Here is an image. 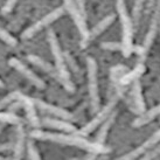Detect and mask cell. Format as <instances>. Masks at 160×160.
I'll use <instances>...</instances> for the list:
<instances>
[{
  "instance_id": "cell-14",
  "label": "cell",
  "mask_w": 160,
  "mask_h": 160,
  "mask_svg": "<svg viewBox=\"0 0 160 160\" xmlns=\"http://www.w3.org/2000/svg\"><path fill=\"white\" fill-rule=\"evenodd\" d=\"M144 72H145L144 64L138 63L133 70H131L130 72H128V74H124L123 76H120L116 83H118V84H120V85H128V84H130V83H133L136 80H139V77H140Z\"/></svg>"
},
{
  "instance_id": "cell-20",
  "label": "cell",
  "mask_w": 160,
  "mask_h": 160,
  "mask_svg": "<svg viewBox=\"0 0 160 160\" xmlns=\"http://www.w3.org/2000/svg\"><path fill=\"white\" fill-rule=\"evenodd\" d=\"M23 146H25V131H23L22 124H20L17 128V142L14 146V158L15 159H21L23 153Z\"/></svg>"
},
{
  "instance_id": "cell-4",
  "label": "cell",
  "mask_w": 160,
  "mask_h": 160,
  "mask_svg": "<svg viewBox=\"0 0 160 160\" xmlns=\"http://www.w3.org/2000/svg\"><path fill=\"white\" fill-rule=\"evenodd\" d=\"M63 1H64V7L67 8V11L71 15L74 22L76 23V26L81 33V36H82L81 48H85L89 42V29L87 27V22H85V15L81 12L75 0H63Z\"/></svg>"
},
{
  "instance_id": "cell-1",
  "label": "cell",
  "mask_w": 160,
  "mask_h": 160,
  "mask_svg": "<svg viewBox=\"0 0 160 160\" xmlns=\"http://www.w3.org/2000/svg\"><path fill=\"white\" fill-rule=\"evenodd\" d=\"M31 137L34 139H40V140H49V142H60V144H66L71 146H77L83 148L85 151L93 153V154H105L111 152V148L105 147L103 144L99 142H90L87 139H83L81 137H72V136H66V134L60 133H52V132H45L41 130H34L31 132Z\"/></svg>"
},
{
  "instance_id": "cell-17",
  "label": "cell",
  "mask_w": 160,
  "mask_h": 160,
  "mask_svg": "<svg viewBox=\"0 0 160 160\" xmlns=\"http://www.w3.org/2000/svg\"><path fill=\"white\" fill-rule=\"evenodd\" d=\"M159 115H160V104L157 105V107H154L153 109H151V110H148V111L145 110L140 117H138L137 119L134 120L132 125H133V128L142 126V125H145V124H147V123L152 122L157 116H159Z\"/></svg>"
},
{
  "instance_id": "cell-16",
  "label": "cell",
  "mask_w": 160,
  "mask_h": 160,
  "mask_svg": "<svg viewBox=\"0 0 160 160\" xmlns=\"http://www.w3.org/2000/svg\"><path fill=\"white\" fill-rule=\"evenodd\" d=\"M132 97H133V102L136 105V110L138 113H142L145 111V102H144V97L142 93V85L140 82L136 80L133 82V87H132Z\"/></svg>"
},
{
  "instance_id": "cell-9",
  "label": "cell",
  "mask_w": 160,
  "mask_h": 160,
  "mask_svg": "<svg viewBox=\"0 0 160 160\" xmlns=\"http://www.w3.org/2000/svg\"><path fill=\"white\" fill-rule=\"evenodd\" d=\"M18 98L22 102V108L26 110V115L27 118L29 120L32 126L34 128H39L41 125V122L39 119V117L36 115V110H35V104H34V101L33 98L28 97L26 95H22L21 92H19Z\"/></svg>"
},
{
  "instance_id": "cell-13",
  "label": "cell",
  "mask_w": 160,
  "mask_h": 160,
  "mask_svg": "<svg viewBox=\"0 0 160 160\" xmlns=\"http://www.w3.org/2000/svg\"><path fill=\"white\" fill-rule=\"evenodd\" d=\"M33 101H34V104H35L39 109H41V110H43V111H46V112H48V113L55 116V117H58V118H62V119H66V120L72 118V115H71L70 112H68L67 110H64V109L50 105V104L43 102V101H41V99H33Z\"/></svg>"
},
{
  "instance_id": "cell-30",
  "label": "cell",
  "mask_w": 160,
  "mask_h": 160,
  "mask_svg": "<svg viewBox=\"0 0 160 160\" xmlns=\"http://www.w3.org/2000/svg\"><path fill=\"white\" fill-rule=\"evenodd\" d=\"M20 108H22V102L20 101V99H15V101H13V102L11 103L8 105V111L9 112H14L15 110H18V109H20Z\"/></svg>"
},
{
  "instance_id": "cell-5",
  "label": "cell",
  "mask_w": 160,
  "mask_h": 160,
  "mask_svg": "<svg viewBox=\"0 0 160 160\" xmlns=\"http://www.w3.org/2000/svg\"><path fill=\"white\" fill-rule=\"evenodd\" d=\"M88 64V80H89V93L91 101L92 112H97L99 110V93H98L97 84V64L92 58H87Z\"/></svg>"
},
{
  "instance_id": "cell-6",
  "label": "cell",
  "mask_w": 160,
  "mask_h": 160,
  "mask_svg": "<svg viewBox=\"0 0 160 160\" xmlns=\"http://www.w3.org/2000/svg\"><path fill=\"white\" fill-rule=\"evenodd\" d=\"M64 13V8L63 7H58V8H55L54 11H52L50 13H48L46 17L39 20L38 22H35L34 25H32L31 27H28L26 31L22 33V38L23 39H29L32 36L36 34L39 31H41L42 28H45L46 26L50 25L52 22H54L55 20H58L61 15H63Z\"/></svg>"
},
{
  "instance_id": "cell-31",
  "label": "cell",
  "mask_w": 160,
  "mask_h": 160,
  "mask_svg": "<svg viewBox=\"0 0 160 160\" xmlns=\"http://www.w3.org/2000/svg\"><path fill=\"white\" fill-rule=\"evenodd\" d=\"M158 153H160V146L159 147H157L156 150H152V151L150 152H147L146 154H145V157L142 158V159H152V158H154V157L158 154Z\"/></svg>"
},
{
  "instance_id": "cell-37",
  "label": "cell",
  "mask_w": 160,
  "mask_h": 160,
  "mask_svg": "<svg viewBox=\"0 0 160 160\" xmlns=\"http://www.w3.org/2000/svg\"><path fill=\"white\" fill-rule=\"evenodd\" d=\"M159 26H160V25H159Z\"/></svg>"
},
{
  "instance_id": "cell-32",
  "label": "cell",
  "mask_w": 160,
  "mask_h": 160,
  "mask_svg": "<svg viewBox=\"0 0 160 160\" xmlns=\"http://www.w3.org/2000/svg\"><path fill=\"white\" fill-rule=\"evenodd\" d=\"M133 52L138 54V55H140V56H144L145 54H146V49L144 48V46H139V47H133Z\"/></svg>"
},
{
  "instance_id": "cell-25",
  "label": "cell",
  "mask_w": 160,
  "mask_h": 160,
  "mask_svg": "<svg viewBox=\"0 0 160 160\" xmlns=\"http://www.w3.org/2000/svg\"><path fill=\"white\" fill-rule=\"evenodd\" d=\"M27 152H28V158L33 160H39L41 159L39 152L36 150L35 145L33 144V142H27Z\"/></svg>"
},
{
  "instance_id": "cell-2",
  "label": "cell",
  "mask_w": 160,
  "mask_h": 160,
  "mask_svg": "<svg viewBox=\"0 0 160 160\" xmlns=\"http://www.w3.org/2000/svg\"><path fill=\"white\" fill-rule=\"evenodd\" d=\"M48 42L50 45V49H52V53H53L54 60H55V68L58 69V74L62 78V85L64 87V89L69 91V92H74L75 91V85L71 82L69 72L67 69V64L64 61V56L60 45H58V38L55 35V33L53 31L48 32Z\"/></svg>"
},
{
  "instance_id": "cell-22",
  "label": "cell",
  "mask_w": 160,
  "mask_h": 160,
  "mask_svg": "<svg viewBox=\"0 0 160 160\" xmlns=\"http://www.w3.org/2000/svg\"><path fill=\"white\" fill-rule=\"evenodd\" d=\"M20 91H13V92L8 93L6 97H4L2 99H0V110L1 109H4V108L8 107L11 103L15 101V99H18V95Z\"/></svg>"
},
{
  "instance_id": "cell-21",
  "label": "cell",
  "mask_w": 160,
  "mask_h": 160,
  "mask_svg": "<svg viewBox=\"0 0 160 160\" xmlns=\"http://www.w3.org/2000/svg\"><path fill=\"white\" fill-rule=\"evenodd\" d=\"M0 122L1 123H7V124L17 125V126L20 124H23L22 118L14 115L13 112H0Z\"/></svg>"
},
{
  "instance_id": "cell-12",
  "label": "cell",
  "mask_w": 160,
  "mask_h": 160,
  "mask_svg": "<svg viewBox=\"0 0 160 160\" xmlns=\"http://www.w3.org/2000/svg\"><path fill=\"white\" fill-rule=\"evenodd\" d=\"M27 60H28L29 62L33 63V64H35L36 67H39L40 69H42V70L45 71V72H47L49 76H52L53 78H55V80L58 81V82L62 84V78H61V76L58 74V69L55 67H53L50 63L43 61L42 58H39V56H36V55H28V56H27Z\"/></svg>"
},
{
  "instance_id": "cell-33",
  "label": "cell",
  "mask_w": 160,
  "mask_h": 160,
  "mask_svg": "<svg viewBox=\"0 0 160 160\" xmlns=\"http://www.w3.org/2000/svg\"><path fill=\"white\" fill-rule=\"evenodd\" d=\"M11 148H13V145L12 144H0V152H5V151H8Z\"/></svg>"
},
{
  "instance_id": "cell-35",
  "label": "cell",
  "mask_w": 160,
  "mask_h": 160,
  "mask_svg": "<svg viewBox=\"0 0 160 160\" xmlns=\"http://www.w3.org/2000/svg\"><path fill=\"white\" fill-rule=\"evenodd\" d=\"M153 4H154V0H148V2H147V11H150L152 8Z\"/></svg>"
},
{
  "instance_id": "cell-27",
  "label": "cell",
  "mask_w": 160,
  "mask_h": 160,
  "mask_svg": "<svg viewBox=\"0 0 160 160\" xmlns=\"http://www.w3.org/2000/svg\"><path fill=\"white\" fill-rule=\"evenodd\" d=\"M63 56H64V61H66V64H68L69 67L72 69L74 71H78V67H77V64H76L75 60L71 58V55L68 52H64L63 53Z\"/></svg>"
},
{
  "instance_id": "cell-10",
  "label": "cell",
  "mask_w": 160,
  "mask_h": 160,
  "mask_svg": "<svg viewBox=\"0 0 160 160\" xmlns=\"http://www.w3.org/2000/svg\"><path fill=\"white\" fill-rule=\"evenodd\" d=\"M159 142H160V130H158L157 132H154V133H153V136H152L151 138H148L146 142L142 144V146L134 148L133 151H131L130 153H128V154L123 156L120 159H123V160L136 159V158H138L140 154L145 153V152L148 151V150H151L152 147H154Z\"/></svg>"
},
{
  "instance_id": "cell-23",
  "label": "cell",
  "mask_w": 160,
  "mask_h": 160,
  "mask_svg": "<svg viewBox=\"0 0 160 160\" xmlns=\"http://www.w3.org/2000/svg\"><path fill=\"white\" fill-rule=\"evenodd\" d=\"M0 40H2L5 43H7L8 46H12V47L17 46V43H18V41L15 40L13 36L6 31L1 29V28H0Z\"/></svg>"
},
{
  "instance_id": "cell-36",
  "label": "cell",
  "mask_w": 160,
  "mask_h": 160,
  "mask_svg": "<svg viewBox=\"0 0 160 160\" xmlns=\"http://www.w3.org/2000/svg\"><path fill=\"white\" fill-rule=\"evenodd\" d=\"M0 88H4V83L1 82V80H0Z\"/></svg>"
},
{
  "instance_id": "cell-19",
  "label": "cell",
  "mask_w": 160,
  "mask_h": 160,
  "mask_svg": "<svg viewBox=\"0 0 160 160\" xmlns=\"http://www.w3.org/2000/svg\"><path fill=\"white\" fill-rule=\"evenodd\" d=\"M115 18H116L115 15H108L107 18H104L102 21H99L96 26L92 27V29L89 31V41L91 40V39H95V38L97 35H99L102 32L105 31L108 27L115 21Z\"/></svg>"
},
{
  "instance_id": "cell-15",
  "label": "cell",
  "mask_w": 160,
  "mask_h": 160,
  "mask_svg": "<svg viewBox=\"0 0 160 160\" xmlns=\"http://www.w3.org/2000/svg\"><path fill=\"white\" fill-rule=\"evenodd\" d=\"M42 124L47 126V128H53V129H58V130H62L64 132H75L76 128L74 125H71L70 123L66 122V119L63 120H58V119H54V118H43Z\"/></svg>"
},
{
  "instance_id": "cell-8",
  "label": "cell",
  "mask_w": 160,
  "mask_h": 160,
  "mask_svg": "<svg viewBox=\"0 0 160 160\" xmlns=\"http://www.w3.org/2000/svg\"><path fill=\"white\" fill-rule=\"evenodd\" d=\"M8 63H9V66H11V67H13L14 69H17L20 74H22V75L26 77L27 80L31 81L32 83L35 85L36 88H39V89H43V88L46 87L45 83H43V81L41 80L40 77H38L36 74H34L31 69H28L25 64H22V62H21V61H19L18 58H11V60L8 61Z\"/></svg>"
},
{
  "instance_id": "cell-7",
  "label": "cell",
  "mask_w": 160,
  "mask_h": 160,
  "mask_svg": "<svg viewBox=\"0 0 160 160\" xmlns=\"http://www.w3.org/2000/svg\"><path fill=\"white\" fill-rule=\"evenodd\" d=\"M116 104H117V99L116 98H113L112 101H110V102L108 103L105 107L103 108L102 110H98V113L97 116L93 118L91 122H90L89 124H87L83 128V129L81 130V131H78L77 133L81 134V136H88V134L90 133V132H92L93 130L97 128L98 125H101L104 122V120L107 119L108 117H109V115L111 113L112 111H113V109H115Z\"/></svg>"
},
{
  "instance_id": "cell-34",
  "label": "cell",
  "mask_w": 160,
  "mask_h": 160,
  "mask_svg": "<svg viewBox=\"0 0 160 160\" xmlns=\"http://www.w3.org/2000/svg\"><path fill=\"white\" fill-rule=\"evenodd\" d=\"M76 4L78 6V8L81 9V12L85 15V9H84V0H76Z\"/></svg>"
},
{
  "instance_id": "cell-28",
  "label": "cell",
  "mask_w": 160,
  "mask_h": 160,
  "mask_svg": "<svg viewBox=\"0 0 160 160\" xmlns=\"http://www.w3.org/2000/svg\"><path fill=\"white\" fill-rule=\"evenodd\" d=\"M103 49H109V50H122L123 46L119 42H103L101 45Z\"/></svg>"
},
{
  "instance_id": "cell-29",
  "label": "cell",
  "mask_w": 160,
  "mask_h": 160,
  "mask_svg": "<svg viewBox=\"0 0 160 160\" xmlns=\"http://www.w3.org/2000/svg\"><path fill=\"white\" fill-rule=\"evenodd\" d=\"M17 2H18V0H6V4L4 5V7H2V9H1V12H2L4 14L9 13V12L13 9V7L15 6Z\"/></svg>"
},
{
  "instance_id": "cell-26",
  "label": "cell",
  "mask_w": 160,
  "mask_h": 160,
  "mask_svg": "<svg viewBox=\"0 0 160 160\" xmlns=\"http://www.w3.org/2000/svg\"><path fill=\"white\" fill-rule=\"evenodd\" d=\"M142 4H144V0H136L133 6V19L136 22H138L139 20V17H140V13H142Z\"/></svg>"
},
{
  "instance_id": "cell-11",
  "label": "cell",
  "mask_w": 160,
  "mask_h": 160,
  "mask_svg": "<svg viewBox=\"0 0 160 160\" xmlns=\"http://www.w3.org/2000/svg\"><path fill=\"white\" fill-rule=\"evenodd\" d=\"M160 25V0H158L156 6V11H154V14H153V18L151 20V25H150V28H148V32L146 34V38H145V41H144V48L148 50L151 45L153 43V40L156 38L157 31H158V27Z\"/></svg>"
},
{
  "instance_id": "cell-18",
  "label": "cell",
  "mask_w": 160,
  "mask_h": 160,
  "mask_svg": "<svg viewBox=\"0 0 160 160\" xmlns=\"http://www.w3.org/2000/svg\"><path fill=\"white\" fill-rule=\"evenodd\" d=\"M116 115H117V112L112 111L111 113L109 115V117H108L107 119L102 123V128L98 131V134H97V137H96V142H99V144H103V142H104V140H105V138H107V136H108V132H109V129L111 128V125L113 124V122H115Z\"/></svg>"
},
{
  "instance_id": "cell-24",
  "label": "cell",
  "mask_w": 160,
  "mask_h": 160,
  "mask_svg": "<svg viewBox=\"0 0 160 160\" xmlns=\"http://www.w3.org/2000/svg\"><path fill=\"white\" fill-rule=\"evenodd\" d=\"M126 70H128V68L125 67V66H116V67L111 68L110 69V77H111V80L116 83L118 81V78L120 77V74Z\"/></svg>"
},
{
  "instance_id": "cell-3",
  "label": "cell",
  "mask_w": 160,
  "mask_h": 160,
  "mask_svg": "<svg viewBox=\"0 0 160 160\" xmlns=\"http://www.w3.org/2000/svg\"><path fill=\"white\" fill-rule=\"evenodd\" d=\"M117 11H118L122 27H123V41H122L123 49H122V52L125 58H129L131 53L133 52V45H132L133 31H132V21L126 11L124 0H117Z\"/></svg>"
}]
</instances>
